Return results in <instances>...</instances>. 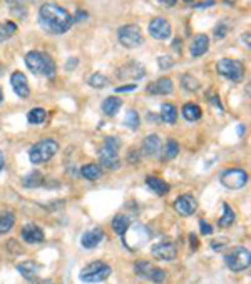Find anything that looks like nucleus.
Listing matches in <instances>:
<instances>
[{
	"mask_svg": "<svg viewBox=\"0 0 251 284\" xmlns=\"http://www.w3.org/2000/svg\"><path fill=\"white\" fill-rule=\"evenodd\" d=\"M39 22L50 34H66L67 30H71L74 18L66 9H62L60 5L47 2L39 9Z\"/></svg>",
	"mask_w": 251,
	"mask_h": 284,
	"instance_id": "obj_1",
	"label": "nucleus"
},
{
	"mask_svg": "<svg viewBox=\"0 0 251 284\" xmlns=\"http://www.w3.org/2000/svg\"><path fill=\"white\" fill-rule=\"evenodd\" d=\"M25 65L34 75H42V77L52 79L55 75V64L52 57L46 52H39V50H32L25 55Z\"/></svg>",
	"mask_w": 251,
	"mask_h": 284,
	"instance_id": "obj_2",
	"label": "nucleus"
},
{
	"mask_svg": "<svg viewBox=\"0 0 251 284\" xmlns=\"http://www.w3.org/2000/svg\"><path fill=\"white\" fill-rule=\"evenodd\" d=\"M119 147H121V144H119L117 137H106L102 146L97 150L100 166L111 170L119 169V166H121V161H119Z\"/></svg>",
	"mask_w": 251,
	"mask_h": 284,
	"instance_id": "obj_3",
	"label": "nucleus"
},
{
	"mask_svg": "<svg viewBox=\"0 0 251 284\" xmlns=\"http://www.w3.org/2000/svg\"><path fill=\"white\" fill-rule=\"evenodd\" d=\"M57 152H59L57 141H54V139H42V141L35 142L29 149V161L32 164H44L49 162Z\"/></svg>",
	"mask_w": 251,
	"mask_h": 284,
	"instance_id": "obj_4",
	"label": "nucleus"
},
{
	"mask_svg": "<svg viewBox=\"0 0 251 284\" xmlns=\"http://www.w3.org/2000/svg\"><path fill=\"white\" fill-rule=\"evenodd\" d=\"M111 274H112V268L109 264H106L102 261H92L80 271V279L89 284H97L106 281Z\"/></svg>",
	"mask_w": 251,
	"mask_h": 284,
	"instance_id": "obj_5",
	"label": "nucleus"
},
{
	"mask_svg": "<svg viewBox=\"0 0 251 284\" xmlns=\"http://www.w3.org/2000/svg\"><path fill=\"white\" fill-rule=\"evenodd\" d=\"M224 263L228 269H231L233 273H241V271L248 269L251 264V252L244 246H238L233 248L228 254L224 256Z\"/></svg>",
	"mask_w": 251,
	"mask_h": 284,
	"instance_id": "obj_6",
	"label": "nucleus"
},
{
	"mask_svg": "<svg viewBox=\"0 0 251 284\" xmlns=\"http://www.w3.org/2000/svg\"><path fill=\"white\" fill-rule=\"evenodd\" d=\"M219 181L224 187L236 191V189H241L248 184V172L241 167H229L219 174Z\"/></svg>",
	"mask_w": 251,
	"mask_h": 284,
	"instance_id": "obj_7",
	"label": "nucleus"
},
{
	"mask_svg": "<svg viewBox=\"0 0 251 284\" xmlns=\"http://www.w3.org/2000/svg\"><path fill=\"white\" fill-rule=\"evenodd\" d=\"M117 39H119V43L126 49H134L137 46H141L144 40L141 27L136 24L122 25V27L117 30Z\"/></svg>",
	"mask_w": 251,
	"mask_h": 284,
	"instance_id": "obj_8",
	"label": "nucleus"
},
{
	"mask_svg": "<svg viewBox=\"0 0 251 284\" xmlns=\"http://www.w3.org/2000/svg\"><path fill=\"white\" fill-rule=\"evenodd\" d=\"M218 74H221L224 79L233 80V82H240L244 77V65L240 60H233V59H221L216 65Z\"/></svg>",
	"mask_w": 251,
	"mask_h": 284,
	"instance_id": "obj_9",
	"label": "nucleus"
},
{
	"mask_svg": "<svg viewBox=\"0 0 251 284\" xmlns=\"http://www.w3.org/2000/svg\"><path fill=\"white\" fill-rule=\"evenodd\" d=\"M149 34L156 40H168V39H171V34H173L171 24H169L166 18L156 17V18H153V20L149 22Z\"/></svg>",
	"mask_w": 251,
	"mask_h": 284,
	"instance_id": "obj_10",
	"label": "nucleus"
},
{
	"mask_svg": "<svg viewBox=\"0 0 251 284\" xmlns=\"http://www.w3.org/2000/svg\"><path fill=\"white\" fill-rule=\"evenodd\" d=\"M198 209V201L191 194H183L174 201V211L183 217L193 216Z\"/></svg>",
	"mask_w": 251,
	"mask_h": 284,
	"instance_id": "obj_11",
	"label": "nucleus"
},
{
	"mask_svg": "<svg viewBox=\"0 0 251 284\" xmlns=\"http://www.w3.org/2000/svg\"><path fill=\"white\" fill-rule=\"evenodd\" d=\"M151 254L159 261H173L178 256V249H176V246L173 243L161 241L151 248Z\"/></svg>",
	"mask_w": 251,
	"mask_h": 284,
	"instance_id": "obj_12",
	"label": "nucleus"
},
{
	"mask_svg": "<svg viewBox=\"0 0 251 284\" xmlns=\"http://www.w3.org/2000/svg\"><path fill=\"white\" fill-rule=\"evenodd\" d=\"M146 75V69L137 62H129V64L122 65L117 71V79L128 80V79H134V80H141Z\"/></svg>",
	"mask_w": 251,
	"mask_h": 284,
	"instance_id": "obj_13",
	"label": "nucleus"
},
{
	"mask_svg": "<svg viewBox=\"0 0 251 284\" xmlns=\"http://www.w3.org/2000/svg\"><path fill=\"white\" fill-rule=\"evenodd\" d=\"M149 94H154V96H168L174 91V84L169 77H161L158 80L151 82L146 89Z\"/></svg>",
	"mask_w": 251,
	"mask_h": 284,
	"instance_id": "obj_14",
	"label": "nucleus"
},
{
	"mask_svg": "<svg viewBox=\"0 0 251 284\" xmlns=\"http://www.w3.org/2000/svg\"><path fill=\"white\" fill-rule=\"evenodd\" d=\"M10 84L14 87V92L18 97H29L30 96V87H29V80L22 72H14L10 77Z\"/></svg>",
	"mask_w": 251,
	"mask_h": 284,
	"instance_id": "obj_15",
	"label": "nucleus"
},
{
	"mask_svg": "<svg viewBox=\"0 0 251 284\" xmlns=\"http://www.w3.org/2000/svg\"><path fill=\"white\" fill-rule=\"evenodd\" d=\"M102 239H104L102 227H94V229L84 232V236L80 237V244H82L84 249H94L100 244Z\"/></svg>",
	"mask_w": 251,
	"mask_h": 284,
	"instance_id": "obj_16",
	"label": "nucleus"
},
{
	"mask_svg": "<svg viewBox=\"0 0 251 284\" xmlns=\"http://www.w3.org/2000/svg\"><path fill=\"white\" fill-rule=\"evenodd\" d=\"M20 236L25 243L29 244H37V243H42L44 241V231L40 229L39 226L30 223V224H25L20 231Z\"/></svg>",
	"mask_w": 251,
	"mask_h": 284,
	"instance_id": "obj_17",
	"label": "nucleus"
},
{
	"mask_svg": "<svg viewBox=\"0 0 251 284\" xmlns=\"http://www.w3.org/2000/svg\"><path fill=\"white\" fill-rule=\"evenodd\" d=\"M208 49H210V37L204 35V34H199V35L194 37L190 52H191L193 57H201V55H204L206 52H208Z\"/></svg>",
	"mask_w": 251,
	"mask_h": 284,
	"instance_id": "obj_18",
	"label": "nucleus"
},
{
	"mask_svg": "<svg viewBox=\"0 0 251 284\" xmlns=\"http://www.w3.org/2000/svg\"><path fill=\"white\" fill-rule=\"evenodd\" d=\"M161 139L159 136H156V134H151L148 137H144V141H142V152L149 156V157H153V156H158V152L161 150Z\"/></svg>",
	"mask_w": 251,
	"mask_h": 284,
	"instance_id": "obj_19",
	"label": "nucleus"
},
{
	"mask_svg": "<svg viewBox=\"0 0 251 284\" xmlns=\"http://www.w3.org/2000/svg\"><path fill=\"white\" fill-rule=\"evenodd\" d=\"M146 184L156 195H166L169 191H171V187H169L168 182L159 179V178H156V176H148Z\"/></svg>",
	"mask_w": 251,
	"mask_h": 284,
	"instance_id": "obj_20",
	"label": "nucleus"
},
{
	"mask_svg": "<svg viewBox=\"0 0 251 284\" xmlns=\"http://www.w3.org/2000/svg\"><path fill=\"white\" fill-rule=\"evenodd\" d=\"M17 271L20 273L25 279L27 281H34L37 273H39V266L34 263V261H25V263H20L17 264Z\"/></svg>",
	"mask_w": 251,
	"mask_h": 284,
	"instance_id": "obj_21",
	"label": "nucleus"
},
{
	"mask_svg": "<svg viewBox=\"0 0 251 284\" xmlns=\"http://www.w3.org/2000/svg\"><path fill=\"white\" fill-rule=\"evenodd\" d=\"M80 176L87 181H97V179H100V176H102V169L94 162L86 164V166L80 167Z\"/></svg>",
	"mask_w": 251,
	"mask_h": 284,
	"instance_id": "obj_22",
	"label": "nucleus"
},
{
	"mask_svg": "<svg viewBox=\"0 0 251 284\" xmlns=\"http://www.w3.org/2000/svg\"><path fill=\"white\" fill-rule=\"evenodd\" d=\"M161 121H164L166 124H174L178 121V109L173 104L164 102L161 105Z\"/></svg>",
	"mask_w": 251,
	"mask_h": 284,
	"instance_id": "obj_23",
	"label": "nucleus"
},
{
	"mask_svg": "<svg viewBox=\"0 0 251 284\" xmlns=\"http://www.w3.org/2000/svg\"><path fill=\"white\" fill-rule=\"evenodd\" d=\"M131 227V219L126 214H117L112 219V229H114L119 236H124V232Z\"/></svg>",
	"mask_w": 251,
	"mask_h": 284,
	"instance_id": "obj_24",
	"label": "nucleus"
},
{
	"mask_svg": "<svg viewBox=\"0 0 251 284\" xmlns=\"http://www.w3.org/2000/svg\"><path fill=\"white\" fill-rule=\"evenodd\" d=\"M235 221H236V214L233 211V207H231L228 203H224L223 204V216L218 221V226L219 227H229L235 224Z\"/></svg>",
	"mask_w": 251,
	"mask_h": 284,
	"instance_id": "obj_25",
	"label": "nucleus"
},
{
	"mask_svg": "<svg viewBox=\"0 0 251 284\" xmlns=\"http://www.w3.org/2000/svg\"><path fill=\"white\" fill-rule=\"evenodd\" d=\"M15 216L12 211H2L0 212V234H7V232L14 227Z\"/></svg>",
	"mask_w": 251,
	"mask_h": 284,
	"instance_id": "obj_26",
	"label": "nucleus"
},
{
	"mask_svg": "<svg viewBox=\"0 0 251 284\" xmlns=\"http://www.w3.org/2000/svg\"><path fill=\"white\" fill-rule=\"evenodd\" d=\"M183 116L186 121L196 122L201 119V116H203V111H201V107L196 104H184L183 105Z\"/></svg>",
	"mask_w": 251,
	"mask_h": 284,
	"instance_id": "obj_27",
	"label": "nucleus"
},
{
	"mask_svg": "<svg viewBox=\"0 0 251 284\" xmlns=\"http://www.w3.org/2000/svg\"><path fill=\"white\" fill-rule=\"evenodd\" d=\"M121 105H122V102L119 97H108L102 102V112L106 114V116H116L119 109H121Z\"/></svg>",
	"mask_w": 251,
	"mask_h": 284,
	"instance_id": "obj_28",
	"label": "nucleus"
},
{
	"mask_svg": "<svg viewBox=\"0 0 251 284\" xmlns=\"http://www.w3.org/2000/svg\"><path fill=\"white\" fill-rule=\"evenodd\" d=\"M17 32V24L7 20L4 24H0V42H7L10 37H14Z\"/></svg>",
	"mask_w": 251,
	"mask_h": 284,
	"instance_id": "obj_29",
	"label": "nucleus"
},
{
	"mask_svg": "<svg viewBox=\"0 0 251 284\" xmlns=\"http://www.w3.org/2000/svg\"><path fill=\"white\" fill-rule=\"evenodd\" d=\"M24 187H39L44 184V176L39 170H32L30 174H27L24 178Z\"/></svg>",
	"mask_w": 251,
	"mask_h": 284,
	"instance_id": "obj_30",
	"label": "nucleus"
},
{
	"mask_svg": "<svg viewBox=\"0 0 251 284\" xmlns=\"http://www.w3.org/2000/svg\"><path fill=\"white\" fill-rule=\"evenodd\" d=\"M139 124H141V119H139V114H137L136 109H129L128 111V116L124 117V125L131 130H137L139 129Z\"/></svg>",
	"mask_w": 251,
	"mask_h": 284,
	"instance_id": "obj_31",
	"label": "nucleus"
},
{
	"mask_svg": "<svg viewBox=\"0 0 251 284\" xmlns=\"http://www.w3.org/2000/svg\"><path fill=\"white\" fill-rule=\"evenodd\" d=\"M166 277H168V273H166L164 269L156 268V266H151V269L148 271L146 279L153 281V282H156V284H161V282L166 281Z\"/></svg>",
	"mask_w": 251,
	"mask_h": 284,
	"instance_id": "obj_32",
	"label": "nucleus"
},
{
	"mask_svg": "<svg viewBox=\"0 0 251 284\" xmlns=\"http://www.w3.org/2000/svg\"><path fill=\"white\" fill-rule=\"evenodd\" d=\"M46 119H47V112L44 109H40V107H35V109L29 111V114H27V121L30 124H35V125L42 124Z\"/></svg>",
	"mask_w": 251,
	"mask_h": 284,
	"instance_id": "obj_33",
	"label": "nucleus"
},
{
	"mask_svg": "<svg viewBox=\"0 0 251 284\" xmlns=\"http://www.w3.org/2000/svg\"><path fill=\"white\" fill-rule=\"evenodd\" d=\"M181 85H183V89L187 92H196L199 89V80L196 77H193L191 74H184L183 77H181Z\"/></svg>",
	"mask_w": 251,
	"mask_h": 284,
	"instance_id": "obj_34",
	"label": "nucleus"
},
{
	"mask_svg": "<svg viewBox=\"0 0 251 284\" xmlns=\"http://www.w3.org/2000/svg\"><path fill=\"white\" fill-rule=\"evenodd\" d=\"M87 82H89V85L94 87V89H102V87L109 84V79L102 74H92Z\"/></svg>",
	"mask_w": 251,
	"mask_h": 284,
	"instance_id": "obj_35",
	"label": "nucleus"
},
{
	"mask_svg": "<svg viewBox=\"0 0 251 284\" xmlns=\"http://www.w3.org/2000/svg\"><path fill=\"white\" fill-rule=\"evenodd\" d=\"M179 154V144L174 139H169L164 146V157L166 159H174L176 156Z\"/></svg>",
	"mask_w": 251,
	"mask_h": 284,
	"instance_id": "obj_36",
	"label": "nucleus"
},
{
	"mask_svg": "<svg viewBox=\"0 0 251 284\" xmlns=\"http://www.w3.org/2000/svg\"><path fill=\"white\" fill-rule=\"evenodd\" d=\"M151 266H153V264H151L149 261H136L134 263V273L139 277H142V279H146L148 271L151 269Z\"/></svg>",
	"mask_w": 251,
	"mask_h": 284,
	"instance_id": "obj_37",
	"label": "nucleus"
},
{
	"mask_svg": "<svg viewBox=\"0 0 251 284\" xmlns=\"http://www.w3.org/2000/svg\"><path fill=\"white\" fill-rule=\"evenodd\" d=\"M158 65H159V69H162V71H168V69H171L174 65L173 57H169V55L158 57Z\"/></svg>",
	"mask_w": 251,
	"mask_h": 284,
	"instance_id": "obj_38",
	"label": "nucleus"
},
{
	"mask_svg": "<svg viewBox=\"0 0 251 284\" xmlns=\"http://www.w3.org/2000/svg\"><path fill=\"white\" fill-rule=\"evenodd\" d=\"M228 25H226L224 22H221V24H218L216 25V29H215V37H216V40H221V39H224L226 35H228Z\"/></svg>",
	"mask_w": 251,
	"mask_h": 284,
	"instance_id": "obj_39",
	"label": "nucleus"
},
{
	"mask_svg": "<svg viewBox=\"0 0 251 284\" xmlns=\"http://www.w3.org/2000/svg\"><path fill=\"white\" fill-rule=\"evenodd\" d=\"M199 231H201V234H204V236L213 234V227L210 226L208 221H204V219L199 221Z\"/></svg>",
	"mask_w": 251,
	"mask_h": 284,
	"instance_id": "obj_40",
	"label": "nucleus"
},
{
	"mask_svg": "<svg viewBox=\"0 0 251 284\" xmlns=\"http://www.w3.org/2000/svg\"><path fill=\"white\" fill-rule=\"evenodd\" d=\"M7 248L10 249V252H14V254H22V252H24L22 246L18 244L17 241H14V239H12V241H9V243H7Z\"/></svg>",
	"mask_w": 251,
	"mask_h": 284,
	"instance_id": "obj_41",
	"label": "nucleus"
},
{
	"mask_svg": "<svg viewBox=\"0 0 251 284\" xmlns=\"http://www.w3.org/2000/svg\"><path fill=\"white\" fill-rule=\"evenodd\" d=\"M128 161L131 164H136V162H139L141 161V154H139V150H136V149H131L129 150V156H128Z\"/></svg>",
	"mask_w": 251,
	"mask_h": 284,
	"instance_id": "obj_42",
	"label": "nucleus"
},
{
	"mask_svg": "<svg viewBox=\"0 0 251 284\" xmlns=\"http://www.w3.org/2000/svg\"><path fill=\"white\" fill-rule=\"evenodd\" d=\"M134 89H137L136 84H129V85H119L117 89H116V92H119V94H122V92H133Z\"/></svg>",
	"mask_w": 251,
	"mask_h": 284,
	"instance_id": "obj_43",
	"label": "nucleus"
},
{
	"mask_svg": "<svg viewBox=\"0 0 251 284\" xmlns=\"http://www.w3.org/2000/svg\"><path fill=\"white\" fill-rule=\"evenodd\" d=\"M72 18H74V22H82V20H86V18H87V12H84V10H77V14H75Z\"/></svg>",
	"mask_w": 251,
	"mask_h": 284,
	"instance_id": "obj_44",
	"label": "nucleus"
},
{
	"mask_svg": "<svg viewBox=\"0 0 251 284\" xmlns=\"http://www.w3.org/2000/svg\"><path fill=\"white\" fill-rule=\"evenodd\" d=\"M77 62H79V59H75V57H72V59H69L67 64H66V71H72V69H75V65H77Z\"/></svg>",
	"mask_w": 251,
	"mask_h": 284,
	"instance_id": "obj_45",
	"label": "nucleus"
},
{
	"mask_svg": "<svg viewBox=\"0 0 251 284\" xmlns=\"http://www.w3.org/2000/svg\"><path fill=\"white\" fill-rule=\"evenodd\" d=\"M190 244H191V249L196 251L198 249V237L194 234H190Z\"/></svg>",
	"mask_w": 251,
	"mask_h": 284,
	"instance_id": "obj_46",
	"label": "nucleus"
},
{
	"mask_svg": "<svg viewBox=\"0 0 251 284\" xmlns=\"http://www.w3.org/2000/svg\"><path fill=\"white\" fill-rule=\"evenodd\" d=\"M9 4H14V5H22L25 2H35V0H7Z\"/></svg>",
	"mask_w": 251,
	"mask_h": 284,
	"instance_id": "obj_47",
	"label": "nucleus"
},
{
	"mask_svg": "<svg viewBox=\"0 0 251 284\" xmlns=\"http://www.w3.org/2000/svg\"><path fill=\"white\" fill-rule=\"evenodd\" d=\"M211 102H213V105H216L219 111H223V105H221V102H219V97H211Z\"/></svg>",
	"mask_w": 251,
	"mask_h": 284,
	"instance_id": "obj_48",
	"label": "nucleus"
},
{
	"mask_svg": "<svg viewBox=\"0 0 251 284\" xmlns=\"http://www.w3.org/2000/svg\"><path fill=\"white\" fill-rule=\"evenodd\" d=\"M173 47H174V50H176V52H181V50H179V47H181V40L179 39H176L174 42H173Z\"/></svg>",
	"mask_w": 251,
	"mask_h": 284,
	"instance_id": "obj_49",
	"label": "nucleus"
},
{
	"mask_svg": "<svg viewBox=\"0 0 251 284\" xmlns=\"http://www.w3.org/2000/svg\"><path fill=\"white\" fill-rule=\"evenodd\" d=\"M4 164H5V156L2 150H0V172H2V169H4Z\"/></svg>",
	"mask_w": 251,
	"mask_h": 284,
	"instance_id": "obj_50",
	"label": "nucleus"
},
{
	"mask_svg": "<svg viewBox=\"0 0 251 284\" xmlns=\"http://www.w3.org/2000/svg\"><path fill=\"white\" fill-rule=\"evenodd\" d=\"M162 4H166V5H169V7H173V5H176V2H178V0H161Z\"/></svg>",
	"mask_w": 251,
	"mask_h": 284,
	"instance_id": "obj_51",
	"label": "nucleus"
},
{
	"mask_svg": "<svg viewBox=\"0 0 251 284\" xmlns=\"http://www.w3.org/2000/svg\"><path fill=\"white\" fill-rule=\"evenodd\" d=\"M35 284H55V282L50 281V279H44V281H39V282H35Z\"/></svg>",
	"mask_w": 251,
	"mask_h": 284,
	"instance_id": "obj_52",
	"label": "nucleus"
},
{
	"mask_svg": "<svg viewBox=\"0 0 251 284\" xmlns=\"http://www.w3.org/2000/svg\"><path fill=\"white\" fill-rule=\"evenodd\" d=\"M243 40H246V46L249 47V34H243Z\"/></svg>",
	"mask_w": 251,
	"mask_h": 284,
	"instance_id": "obj_53",
	"label": "nucleus"
},
{
	"mask_svg": "<svg viewBox=\"0 0 251 284\" xmlns=\"http://www.w3.org/2000/svg\"><path fill=\"white\" fill-rule=\"evenodd\" d=\"M238 129H240V130H238V134H243V129H246V127H244V125H240V127H238Z\"/></svg>",
	"mask_w": 251,
	"mask_h": 284,
	"instance_id": "obj_54",
	"label": "nucleus"
},
{
	"mask_svg": "<svg viewBox=\"0 0 251 284\" xmlns=\"http://www.w3.org/2000/svg\"><path fill=\"white\" fill-rule=\"evenodd\" d=\"M223 2H224V4H228V5H231V4H235L236 0H223Z\"/></svg>",
	"mask_w": 251,
	"mask_h": 284,
	"instance_id": "obj_55",
	"label": "nucleus"
},
{
	"mask_svg": "<svg viewBox=\"0 0 251 284\" xmlns=\"http://www.w3.org/2000/svg\"><path fill=\"white\" fill-rule=\"evenodd\" d=\"M4 100V94H2V91H0V102H2Z\"/></svg>",
	"mask_w": 251,
	"mask_h": 284,
	"instance_id": "obj_56",
	"label": "nucleus"
},
{
	"mask_svg": "<svg viewBox=\"0 0 251 284\" xmlns=\"http://www.w3.org/2000/svg\"><path fill=\"white\" fill-rule=\"evenodd\" d=\"M184 2H193V0H184Z\"/></svg>",
	"mask_w": 251,
	"mask_h": 284,
	"instance_id": "obj_57",
	"label": "nucleus"
}]
</instances>
